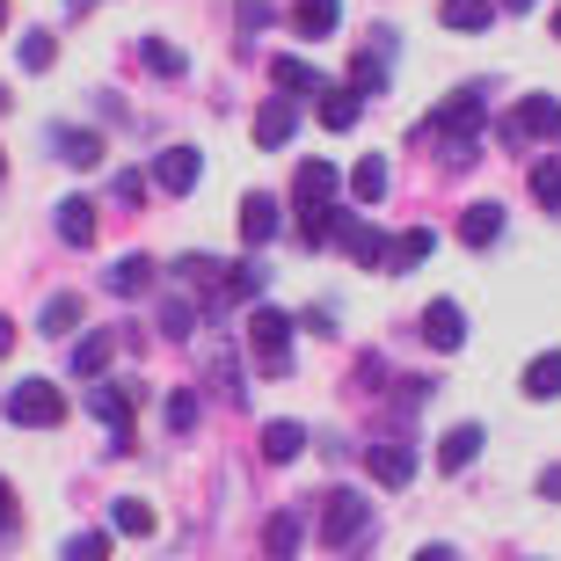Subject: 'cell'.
<instances>
[{
  "label": "cell",
  "instance_id": "cell-1",
  "mask_svg": "<svg viewBox=\"0 0 561 561\" xmlns=\"http://www.w3.org/2000/svg\"><path fill=\"white\" fill-rule=\"evenodd\" d=\"M249 343H255V373H263V379H285L291 373V313L255 307L249 313Z\"/></svg>",
  "mask_w": 561,
  "mask_h": 561
},
{
  "label": "cell",
  "instance_id": "cell-2",
  "mask_svg": "<svg viewBox=\"0 0 561 561\" xmlns=\"http://www.w3.org/2000/svg\"><path fill=\"white\" fill-rule=\"evenodd\" d=\"M8 423H22V431H59V423H66V394L51 387V379H15Z\"/></svg>",
  "mask_w": 561,
  "mask_h": 561
},
{
  "label": "cell",
  "instance_id": "cell-3",
  "mask_svg": "<svg viewBox=\"0 0 561 561\" xmlns=\"http://www.w3.org/2000/svg\"><path fill=\"white\" fill-rule=\"evenodd\" d=\"M365 518H373V511H365L357 489H329V496H321V547H335V554L357 547L365 540Z\"/></svg>",
  "mask_w": 561,
  "mask_h": 561
},
{
  "label": "cell",
  "instance_id": "cell-4",
  "mask_svg": "<svg viewBox=\"0 0 561 561\" xmlns=\"http://www.w3.org/2000/svg\"><path fill=\"white\" fill-rule=\"evenodd\" d=\"M561 131V103L554 95H525L511 117H503V146H533V139H554Z\"/></svg>",
  "mask_w": 561,
  "mask_h": 561
},
{
  "label": "cell",
  "instance_id": "cell-5",
  "mask_svg": "<svg viewBox=\"0 0 561 561\" xmlns=\"http://www.w3.org/2000/svg\"><path fill=\"white\" fill-rule=\"evenodd\" d=\"M88 409L110 431V453H131V387H88Z\"/></svg>",
  "mask_w": 561,
  "mask_h": 561
},
{
  "label": "cell",
  "instance_id": "cell-6",
  "mask_svg": "<svg viewBox=\"0 0 561 561\" xmlns=\"http://www.w3.org/2000/svg\"><path fill=\"white\" fill-rule=\"evenodd\" d=\"M335 190H343V168H335V161H307L299 175H291V205H299V211H329Z\"/></svg>",
  "mask_w": 561,
  "mask_h": 561
},
{
  "label": "cell",
  "instance_id": "cell-7",
  "mask_svg": "<svg viewBox=\"0 0 561 561\" xmlns=\"http://www.w3.org/2000/svg\"><path fill=\"white\" fill-rule=\"evenodd\" d=\"M343 255H351L357 271H387V263H394V241H387L373 219H343Z\"/></svg>",
  "mask_w": 561,
  "mask_h": 561
},
{
  "label": "cell",
  "instance_id": "cell-8",
  "mask_svg": "<svg viewBox=\"0 0 561 561\" xmlns=\"http://www.w3.org/2000/svg\"><path fill=\"white\" fill-rule=\"evenodd\" d=\"M387 51H394V30H373V44L351 59V95H387Z\"/></svg>",
  "mask_w": 561,
  "mask_h": 561
},
{
  "label": "cell",
  "instance_id": "cell-9",
  "mask_svg": "<svg viewBox=\"0 0 561 561\" xmlns=\"http://www.w3.org/2000/svg\"><path fill=\"white\" fill-rule=\"evenodd\" d=\"M44 146H51L66 168H95V161L110 153V146L95 139V131H81V125H44Z\"/></svg>",
  "mask_w": 561,
  "mask_h": 561
},
{
  "label": "cell",
  "instance_id": "cell-10",
  "mask_svg": "<svg viewBox=\"0 0 561 561\" xmlns=\"http://www.w3.org/2000/svg\"><path fill=\"white\" fill-rule=\"evenodd\" d=\"M423 335H431V351H459L467 343V307L459 299H431L423 307Z\"/></svg>",
  "mask_w": 561,
  "mask_h": 561
},
{
  "label": "cell",
  "instance_id": "cell-11",
  "mask_svg": "<svg viewBox=\"0 0 561 561\" xmlns=\"http://www.w3.org/2000/svg\"><path fill=\"white\" fill-rule=\"evenodd\" d=\"M291 131H299V110H291V95H271V103L255 110V146H263V153L291 146Z\"/></svg>",
  "mask_w": 561,
  "mask_h": 561
},
{
  "label": "cell",
  "instance_id": "cell-12",
  "mask_svg": "<svg viewBox=\"0 0 561 561\" xmlns=\"http://www.w3.org/2000/svg\"><path fill=\"white\" fill-rule=\"evenodd\" d=\"M481 117H489V110H481V95H474V88H467V95H453V103L437 110L431 125H437V131H459V139H453V153H459V146H474Z\"/></svg>",
  "mask_w": 561,
  "mask_h": 561
},
{
  "label": "cell",
  "instance_id": "cell-13",
  "mask_svg": "<svg viewBox=\"0 0 561 561\" xmlns=\"http://www.w3.org/2000/svg\"><path fill=\"white\" fill-rule=\"evenodd\" d=\"M153 183H161L168 197H190V190H197V146H168L161 161H153Z\"/></svg>",
  "mask_w": 561,
  "mask_h": 561
},
{
  "label": "cell",
  "instance_id": "cell-14",
  "mask_svg": "<svg viewBox=\"0 0 561 561\" xmlns=\"http://www.w3.org/2000/svg\"><path fill=\"white\" fill-rule=\"evenodd\" d=\"M496 233H503V205L496 197H481V205L459 211V241H467V249H496Z\"/></svg>",
  "mask_w": 561,
  "mask_h": 561
},
{
  "label": "cell",
  "instance_id": "cell-15",
  "mask_svg": "<svg viewBox=\"0 0 561 561\" xmlns=\"http://www.w3.org/2000/svg\"><path fill=\"white\" fill-rule=\"evenodd\" d=\"M373 481H379V489H409V481H416V453H409V445H394V437H387V445H373Z\"/></svg>",
  "mask_w": 561,
  "mask_h": 561
},
{
  "label": "cell",
  "instance_id": "cell-16",
  "mask_svg": "<svg viewBox=\"0 0 561 561\" xmlns=\"http://www.w3.org/2000/svg\"><path fill=\"white\" fill-rule=\"evenodd\" d=\"M277 227H285V219H277V197H263V190H255L249 205H241V241H249V249H263V241H277Z\"/></svg>",
  "mask_w": 561,
  "mask_h": 561
},
{
  "label": "cell",
  "instance_id": "cell-17",
  "mask_svg": "<svg viewBox=\"0 0 561 561\" xmlns=\"http://www.w3.org/2000/svg\"><path fill=\"white\" fill-rule=\"evenodd\" d=\"M299 540H307V518H299V511H277V518L263 525V554H271V561H291Z\"/></svg>",
  "mask_w": 561,
  "mask_h": 561
},
{
  "label": "cell",
  "instance_id": "cell-18",
  "mask_svg": "<svg viewBox=\"0 0 561 561\" xmlns=\"http://www.w3.org/2000/svg\"><path fill=\"white\" fill-rule=\"evenodd\" d=\"M474 459H481V423H459V431H445V445H437V467H445V474L474 467Z\"/></svg>",
  "mask_w": 561,
  "mask_h": 561
},
{
  "label": "cell",
  "instance_id": "cell-19",
  "mask_svg": "<svg viewBox=\"0 0 561 561\" xmlns=\"http://www.w3.org/2000/svg\"><path fill=\"white\" fill-rule=\"evenodd\" d=\"M59 241L66 249H88L95 241V205L88 197H59Z\"/></svg>",
  "mask_w": 561,
  "mask_h": 561
},
{
  "label": "cell",
  "instance_id": "cell-20",
  "mask_svg": "<svg viewBox=\"0 0 561 561\" xmlns=\"http://www.w3.org/2000/svg\"><path fill=\"white\" fill-rule=\"evenodd\" d=\"M335 15H343V0H291V30L299 37H335Z\"/></svg>",
  "mask_w": 561,
  "mask_h": 561
},
{
  "label": "cell",
  "instance_id": "cell-21",
  "mask_svg": "<svg viewBox=\"0 0 561 561\" xmlns=\"http://www.w3.org/2000/svg\"><path fill=\"white\" fill-rule=\"evenodd\" d=\"M307 453V423H291V416H277V423H263V459H299Z\"/></svg>",
  "mask_w": 561,
  "mask_h": 561
},
{
  "label": "cell",
  "instance_id": "cell-22",
  "mask_svg": "<svg viewBox=\"0 0 561 561\" xmlns=\"http://www.w3.org/2000/svg\"><path fill=\"white\" fill-rule=\"evenodd\" d=\"M103 277H110V291H117V299H139V291H153V263H146V255H117Z\"/></svg>",
  "mask_w": 561,
  "mask_h": 561
},
{
  "label": "cell",
  "instance_id": "cell-23",
  "mask_svg": "<svg viewBox=\"0 0 561 561\" xmlns=\"http://www.w3.org/2000/svg\"><path fill=\"white\" fill-rule=\"evenodd\" d=\"M271 81H277V95H285V88H291V95H329V88H321V73H313L307 59H285V51L271 59Z\"/></svg>",
  "mask_w": 561,
  "mask_h": 561
},
{
  "label": "cell",
  "instance_id": "cell-24",
  "mask_svg": "<svg viewBox=\"0 0 561 561\" xmlns=\"http://www.w3.org/2000/svg\"><path fill=\"white\" fill-rule=\"evenodd\" d=\"M518 387H525L533 401H554V394H561V351H540L533 365H525V379H518Z\"/></svg>",
  "mask_w": 561,
  "mask_h": 561
},
{
  "label": "cell",
  "instance_id": "cell-25",
  "mask_svg": "<svg viewBox=\"0 0 561 561\" xmlns=\"http://www.w3.org/2000/svg\"><path fill=\"white\" fill-rule=\"evenodd\" d=\"M437 15H445V30H467V37H474V30L496 22V0H445Z\"/></svg>",
  "mask_w": 561,
  "mask_h": 561
},
{
  "label": "cell",
  "instance_id": "cell-26",
  "mask_svg": "<svg viewBox=\"0 0 561 561\" xmlns=\"http://www.w3.org/2000/svg\"><path fill=\"white\" fill-rule=\"evenodd\" d=\"M351 197L357 205H379V197H387V161H379V153H365V161L351 168Z\"/></svg>",
  "mask_w": 561,
  "mask_h": 561
},
{
  "label": "cell",
  "instance_id": "cell-27",
  "mask_svg": "<svg viewBox=\"0 0 561 561\" xmlns=\"http://www.w3.org/2000/svg\"><path fill=\"white\" fill-rule=\"evenodd\" d=\"M263 291V263L255 255H241L233 271H219V299H255Z\"/></svg>",
  "mask_w": 561,
  "mask_h": 561
},
{
  "label": "cell",
  "instance_id": "cell-28",
  "mask_svg": "<svg viewBox=\"0 0 561 561\" xmlns=\"http://www.w3.org/2000/svg\"><path fill=\"white\" fill-rule=\"evenodd\" d=\"M103 365H110V329H95L73 343V379H103Z\"/></svg>",
  "mask_w": 561,
  "mask_h": 561
},
{
  "label": "cell",
  "instance_id": "cell-29",
  "mask_svg": "<svg viewBox=\"0 0 561 561\" xmlns=\"http://www.w3.org/2000/svg\"><path fill=\"white\" fill-rule=\"evenodd\" d=\"M73 321H81V299H73V291H51V299H44V313H37L44 335H73Z\"/></svg>",
  "mask_w": 561,
  "mask_h": 561
},
{
  "label": "cell",
  "instance_id": "cell-30",
  "mask_svg": "<svg viewBox=\"0 0 561 561\" xmlns=\"http://www.w3.org/2000/svg\"><path fill=\"white\" fill-rule=\"evenodd\" d=\"M437 249V233L431 227H409V233H394V271H416L423 255Z\"/></svg>",
  "mask_w": 561,
  "mask_h": 561
},
{
  "label": "cell",
  "instance_id": "cell-31",
  "mask_svg": "<svg viewBox=\"0 0 561 561\" xmlns=\"http://www.w3.org/2000/svg\"><path fill=\"white\" fill-rule=\"evenodd\" d=\"M15 59H22V73H44V66L59 59V37H51V30H30V37H22V51H15Z\"/></svg>",
  "mask_w": 561,
  "mask_h": 561
},
{
  "label": "cell",
  "instance_id": "cell-32",
  "mask_svg": "<svg viewBox=\"0 0 561 561\" xmlns=\"http://www.w3.org/2000/svg\"><path fill=\"white\" fill-rule=\"evenodd\" d=\"M321 125H329V131L357 125V95H351V88H329V95H321Z\"/></svg>",
  "mask_w": 561,
  "mask_h": 561
},
{
  "label": "cell",
  "instance_id": "cell-33",
  "mask_svg": "<svg viewBox=\"0 0 561 561\" xmlns=\"http://www.w3.org/2000/svg\"><path fill=\"white\" fill-rule=\"evenodd\" d=\"M190 329H197V307H190L183 291H175V299H168V307H161V335H168V343H183Z\"/></svg>",
  "mask_w": 561,
  "mask_h": 561
},
{
  "label": "cell",
  "instance_id": "cell-34",
  "mask_svg": "<svg viewBox=\"0 0 561 561\" xmlns=\"http://www.w3.org/2000/svg\"><path fill=\"white\" fill-rule=\"evenodd\" d=\"M110 525H117V533H131V540H146V533H153V511H146L139 496H125L117 511H110Z\"/></svg>",
  "mask_w": 561,
  "mask_h": 561
},
{
  "label": "cell",
  "instance_id": "cell-35",
  "mask_svg": "<svg viewBox=\"0 0 561 561\" xmlns=\"http://www.w3.org/2000/svg\"><path fill=\"white\" fill-rule=\"evenodd\" d=\"M139 59L153 66V73H168V81H175V73H183V66H190L183 51H175V44H161V37H146V44H139Z\"/></svg>",
  "mask_w": 561,
  "mask_h": 561
},
{
  "label": "cell",
  "instance_id": "cell-36",
  "mask_svg": "<svg viewBox=\"0 0 561 561\" xmlns=\"http://www.w3.org/2000/svg\"><path fill=\"white\" fill-rule=\"evenodd\" d=\"M66 561H110V533H73V540H66Z\"/></svg>",
  "mask_w": 561,
  "mask_h": 561
},
{
  "label": "cell",
  "instance_id": "cell-37",
  "mask_svg": "<svg viewBox=\"0 0 561 561\" xmlns=\"http://www.w3.org/2000/svg\"><path fill=\"white\" fill-rule=\"evenodd\" d=\"M533 197L561 211V161H540V168H533Z\"/></svg>",
  "mask_w": 561,
  "mask_h": 561
},
{
  "label": "cell",
  "instance_id": "cell-38",
  "mask_svg": "<svg viewBox=\"0 0 561 561\" xmlns=\"http://www.w3.org/2000/svg\"><path fill=\"white\" fill-rule=\"evenodd\" d=\"M110 190H117V205H146V175H139V168H117V183H110Z\"/></svg>",
  "mask_w": 561,
  "mask_h": 561
},
{
  "label": "cell",
  "instance_id": "cell-39",
  "mask_svg": "<svg viewBox=\"0 0 561 561\" xmlns=\"http://www.w3.org/2000/svg\"><path fill=\"white\" fill-rule=\"evenodd\" d=\"M168 431H190V423H197V394H168Z\"/></svg>",
  "mask_w": 561,
  "mask_h": 561
},
{
  "label": "cell",
  "instance_id": "cell-40",
  "mask_svg": "<svg viewBox=\"0 0 561 561\" xmlns=\"http://www.w3.org/2000/svg\"><path fill=\"white\" fill-rule=\"evenodd\" d=\"M8 525H15V489L0 481V533H8Z\"/></svg>",
  "mask_w": 561,
  "mask_h": 561
},
{
  "label": "cell",
  "instance_id": "cell-41",
  "mask_svg": "<svg viewBox=\"0 0 561 561\" xmlns=\"http://www.w3.org/2000/svg\"><path fill=\"white\" fill-rule=\"evenodd\" d=\"M416 561H459V554H453V547H423Z\"/></svg>",
  "mask_w": 561,
  "mask_h": 561
},
{
  "label": "cell",
  "instance_id": "cell-42",
  "mask_svg": "<svg viewBox=\"0 0 561 561\" xmlns=\"http://www.w3.org/2000/svg\"><path fill=\"white\" fill-rule=\"evenodd\" d=\"M496 8H511V15H533V8H540V0H496Z\"/></svg>",
  "mask_w": 561,
  "mask_h": 561
},
{
  "label": "cell",
  "instance_id": "cell-43",
  "mask_svg": "<svg viewBox=\"0 0 561 561\" xmlns=\"http://www.w3.org/2000/svg\"><path fill=\"white\" fill-rule=\"evenodd\" d=\"M15 351V329H8V313H0V357Z\"/></svg>",
  "mask_w": 561,
  "mask_h": 561
},
{
  "label": "cell",
  "instance_id": "cell-44",
  "mask_svg": "<svg viewBox=\"0 0 561 561\" xmlns=\"http://www.w3.org/2000/svg\"><path fill=\"white\" fill-rule=\"evenodd\" d=\"M88 8H103V0H66V15H88Z\"/></svg>",
  "mask_w": 561,
  "mask_h": 561
},
{
  "label": "cell",
  "instance_id": "cell-45",
  "mask_svg": "<svg viewBox=\"0 0 561 561\" xmlns=\"http://www.w3.org/2000/svg\"><path fill=\"white\" fill-rule=\"evenodd\" d=\"M540 489H547V496H561V467H554V474H547V481H540Z\"/></svg>",
  "mask_w": 561,
  "mask_h": 561
},
{
  "label": "cell",
  "instance_id": "cell-46",
  "mask_svg": "<svg viewBox=\"0 0 561 561\" xmlns=\"http://www.w3.org/2000/svg\"><path fill=\"white\" fill-rule=\"evenodd\" d=\"M0 30H8V0H0Z\"/></svg>",
  "mask_w": 561,
  "mask_h": 561
},
{
  "label": "cell",
  "instance_id": "cell-47",
  "mask_svg": "<svg viewBox=\"0 0 561 561\" xmlns=\"http://www.w3.org/2000/svg\"><path fill=\"white\" fill-rule=\"evenodd\" d=\"M554 37H561V8H554Z\"/></svg>",
  "mask_w": 561,
  "mask_h": 561
},
{
  "label": "cell",
  "instance_id": "cell-48",
  "mask_svg": "<svg viewBox=\"0 0 561 561\" xmlns=\"http://www.w3.org/2000/svg\"><path fill=\"white\" fill-rule=\"evenodd\" d=\"M0 110H8V88H0Z\"/></svg>",
  "mask_w": 561,
  "mask_h": 561
},
{
  "label": "cell",
  "instance_id": "cell-49",
  "mask_svg": "<svg viewBox=\"0 0 561 561\" xmlns=\"http://www.w3.org/2000/svg\"><path fill=\"white\" fill-rule=\"evenodd\" d=\"M0 175H8V161H0Z\"/></svg>",
  "mask_w": 561,
  "mask_h": 561
}]
</instances>
